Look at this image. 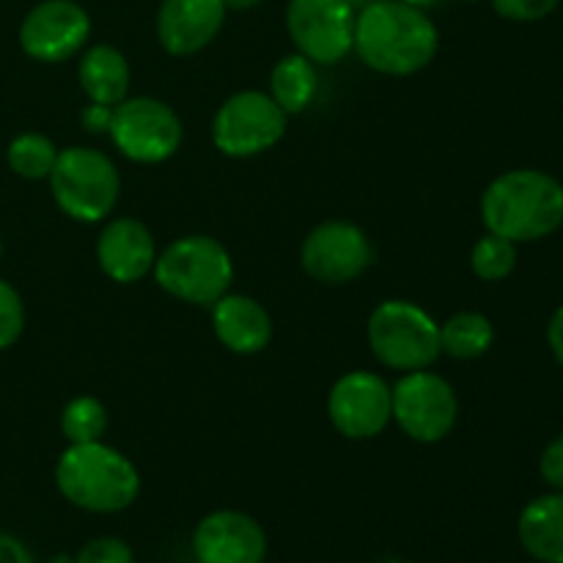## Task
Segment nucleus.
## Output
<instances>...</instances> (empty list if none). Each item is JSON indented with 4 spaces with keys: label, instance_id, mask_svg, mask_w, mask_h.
<instances>
[{
    "label": "nucleus",
    "instance_id": "nucleus-1",
    "mask_svg": "<svg viewBox=\"0 0 563 563\" xmlns=\"http://www.w3.org/2000/svg\"><path fill=\"white\" fill-rule=\"evenodd\" d=\"M352 49L368 69L407 77L432 64L440 33L423 9L405 0H372L357 11Z\"/></svg>",
    "mask_w": 563,
    "mask_h": 563
},
{
    "label": "nucleus",
    "instance_id": "nucleus-2",
    "mask_svg": "<svg viewBox=\"0 0 563 563\" xmlns=\"http://www.w3.org/2000/svg\"><path fill=\"white\" fill-rule=\"evenodd\" d=\"M482 220L515 245L544 240L563 225V185L544 170H506L484 190Z\"/></svg>",
    "mask_w": 563,
    "mask_h": 563
},
{
    "label": "nucleus",
    "instance_id": "nucleus-3",
    "mask_svg": "<svg viewBox=\"0 0 563 563\" xmlns=\"http://www.w3.org/2000/svg\"><path fill=\"white\" fill-rule=\"evenodd\" d=\"M55 487L75 509L88 515H119L141 495V473L113 445L75 443L58 456Z\"/></svg>",
    "mask_w": 563,
    "mask_h": 563
},
{
    "label": "nucleus",
    "instance_id": "nucleus-4",
    "mask_svg": "<svg viewBox=\"0 0 563 563\" xmlns=\"http://www.w3.org/2000/svg\"><path fill=\"white\" fill-rule=\"evenodd\" d=\"M152 275L176 300L212 308L231 289L234 258L214 236L187 234L157 253Z\"/></svg>",
    "mask_w": 563,
    "mask_h": 563
},
{
    "label": "nucleus",
    "instance_id": "nucleus-5",
    "mask_svg": "<svg viewBox=\"0 0 563 563\" xmlns=\"http://www.w3.org/2000/svg\"><path fill=\"white\" fill-rule=\"evenodd\" d=\"M47 181L60 212L77 223H102L121 196L119 168L91 146L60 148Z\"/></svg>",
    "mask_w": 563,
    "mask_h": 563
},
{
    "label": "nucleus",
    "instance_id": "nucleus-6",
    "mask_svg": "<svg viewBox=\"0 0 563 563\" xmlns=\"http://www.w3.org/2000/svg\"><path fill=\"white\" fill-rule=\"evenodd\" d=\"M368 346L383 366L394 372L429 368L440 350V324L410 300H385L368 317Z\"/></svg>",
    "mask_w": 563,
    "mask_h": 563
},
{
    "label": "nucleus",
    "instance_id": "nucleus-7",
    "mask_svg": "<svg viewBox=\"0 0 563 563\" xmlns=\"http://www.w3.org/2000/svg\"><path fill=\"white\" fill-rule=\"evenodd\" d=\"M108 135L126 159L157 165L179 152L185 130L176 110L163 99L126 97L113 108Z\"/></svg>",
    "mask_w": 563,
    "mask_h": 563
},
{
    "label": "nucleus",
    "instance_id": "nucleus-8",
    "mask_svg": "<svg viewBox=\"0 0 563 563\" xmlns=\"http://www.w3.org/2000/svg\"><path fill=\"white\" fill-rule=\"evenodd\" d=\"M394 394V421L410 440L423 445L449 438L460 418V399L454 385L440 374L421 372L401 374L390 388Z\"/></svg>",
    "mask_w": 563,
    "mask_h": 563
},
{
    "label": "nucleus",
    "instance_id": "nucleus-9",
    "mask_svg": "<svg viewBox=\"0 0 563 563\" xmlns=\"http://www.w3.org/2000/svg\"><path fill=\"white\" fill-rule=\"evenodd\" d=\"M289 115L264 91H236L220 104L212 121V141L225 157L247 159L278 146Z\"/></svg>",
    "mask_w": 563,
    "mask_h": 563
},
{
    "label": "nucleus",
    "instance_id": "nucleus-10",
    "mask_svg": "<svg viewBox=\"0 0 563 563\" xmlns=\"http://www.w3.org/2000/svg\"><path fill=\"white\" fill-rule=\"evenodd\" d=\"M355 16L350 0H289L286 5L295 49L317 66H333L352 53Z\"/></svg>",
    "mask_w": 563,
    "mask_h": 563
},
{
    "label": "nucleus",
    "instance_id": "nucleus-11",
    "mask_svg": "<svg viewBox=\"0 0 563 563\" xmlns=\"http://www.w3.org/2000/svg\"><path fill=\"white\" fill-rule=\"evenodd\" d=\"M374 262V247L366 231L346 220H324L308 231L300 247L306 275L328 286L350 284L361 278Z\"/></svg>",
    "mask_w": 563,
    "mask_h": 563
},
{
    "label": "nucleus",
    "instance_id": "nucleus-12",
    "mask_svg": "<svg viewBox=\"0 0 563 563\" xmlns=\"http://www.w3.org/2000/svg\"><path fill=\"white\" fill-rule=\"evenodd\" d=\"M328 416L335 432L346 440H372L394 421V394L390 385L374 372L344 374L335 379L328 396Z\"/></svg>",
    "mask_w": 563,
    "mask_h": 563
},
{
    "label": "nucleus",
    "instance_id": "nucleus-13",
    "mask_svg": "<svg viewBox=\"0 0 563 563\" xmlns=\"http://www.w3.org/2000/svg\"><path fill=\"white\" fill-rule=\"evenodd\" d=\"M91 16L75 0H42L20 25V47L38 64H60L86 49Z\"/></svg>",
    "mask_w": 563,
    "mask_h": 563
},
{
    "label": "nucleus",
    "instance_id": "nucleus-14",
    "mask_svg": "<svg viewBox=\"0 0 563 563\" xmlns=\"http://www.w3.org/2000/svg\"><path fill=\"white\" fill-rule=\"evenodd\" d=\"M267 533L245 511H209L192 531V555L198 563H264Z\"/></svg>",
    "mask_w": 563,
    "mask_h": 563
},
{
    "label": "nucleus",
    "instance_id": "nucleus-15",
    "mask_svg": "<svg viewBox=\"0 0 563 563\" xmlns=\"http://www.w3.org/2000/svg\"><path fill=\"white\" fill-rule=\"evenodd\" d=\"M99 269L115 284H137L157 262V245L146 223L137 218H115L104 223L97 240Z\"/></svg>",
    "mask_w": 563,
    "mask_h": 563
},
{
    "label": "nucleus",
    "instance_id": "nucleus-16",
    "mask_svg": "<svg viewBox=\"0 0 563 563\" xmlns=\"http://www.w3.org/2000/svg\"><path fill=\"white\" fill-rule=\"evenodd\" d=\"M223 0H163L157 38L165 53L196 55L214 42L225 22Z\"/></svg>",
    "mask_w": 563,
    "mask_h": 563
},
{
    "label": "nucleus",
    "instance_id": "nucleus-17",
    "mask_svg": "<svg viewBox=\"0 0 563 563\" xmlns=\"http://www.w3.org/2000/svg\"><path fill=\"white\" fill-rule=\"evenodd\" d=\"M212 330L234 355H258L273 341V319L251 295L225 291L212 306Z\"/></svg>",
    "mask_w": 563,
    "mask_h": 563
},
{
    "label": "nucleus",
    "instance_id": "nucleus-18",
    "mask_svg": "<svg viewBox=\"0 0 563 563\" xmlns=\"http://www.w3.org/2000/svg\"><path fill=\"white\" fill-rule=\"evenodd\" d=\"M522 550L539 563H563V493L539 495L517 520Z\"/></svg>",
    "mask_w": 563,
    "mask_h": 563
},
{
    "label": "nucleus",
    "instance_id": "nucleus-19",
    "mask_svg": "<svg viewBox=\"0 0 563 563\" xmlns=\"http://www.w3.org/2000/svg\"><path fill=\"white\" fill-rule=\"evenodd\" d=\"M77 80H80L88 102L115 108L126 99L132 71L121 49H115L113 44H93V47L82 49L80 64H77Z\"/></svg>",
    "mask_w": 563,
    "mask_h": 563
},
{
    "label": "nucleus",
    "instance_id": "nucleus-20",
    "mask_svg": "<svg viewBox=\"0 0 563 563\" xmlns=\"http://www.w3.org/2000/svg\"><path fill=\"white\" fill-rule=\"evenodd\" d=\"M319 91V71L306 55L291 53L269 71V97L286 115H297L313 102Z\"/></svg>",
    "mask_w": 563,
    "mask_h": 563
},
{
    "label": "nucleus",
    "instance_id": "nucleus-21",
    "mask_svg": "<svg viewBox=\"0 0 563 563\" xmlns=\"http://www.w3.org/2000/svg\"><path fill=\"white\" fill-rule=\"evenodd\" d=\"M495 344V328L484 313L460 311L440 324V350L456 361H476Z\"/></svg>",
    "mask_w": 563,
    "mask_h": 563
},
{
    "label": "nucleus",
    "instance_id": "nucleus-22",
    "mask_svg": "<svg viewBox=\"0 0 563 563\" xmlns=\"http://www.w3.org/2000/svg\"><path fill=\"white\" fill-rule=\"evenodd\" d=\"M60 148L42 132H22L5 148V163L20 179L42 181L49 179Z\"/></svg>",
    "mask_w": 563,
    "mask_h": 563
},
{
    "label": "nucleus",
    "instance_id": "nucleus-23",
    "mask_svg": "<svg viewBox=\"0 0 563 563\" xmlns=\"http://www.w3.org/2000/svg\"><path fill=\"white\" fill-rule=\"evenodd\" d=\"M108 429V407L97 396H75L60 412V432L75 443H97Z\"/></svg>",
    "mask_w": 563,
    "mask_h": 563
},
{
    "label": "nucleus",
    "instance_id": "nucleus-24",
    "mask_svg": "<svg viewBox=\"0 0 563 563\" xmlns=\"http://www.w3.org/2000/svg\"><path fill=\"white\" fill-rule=\"evenodd\" d=\"M517 267V245L506 236L487 234L473 245L471 251V269L476 273V278L487 280V284H498L506 280Z\"/></svg>",
    "mask_w": 563,
    "mask_h": 563
},
{
    "label": "nucleus",
    "instance_id": "nucleus-25",
    "mask_svg": "<svg viewBox=\"0 0 563 563\" xmlns=\"http://www.w3.org/2000/svg\"><path fill=\"white\" fill-rule=\"evenodd\" d=\"M25 330V306L9 280L0 278V352L11 350Z\"/></svg>",
    "mask_w": 563,
    "mask_h": 563
},
{
    "label": "nucleus",
    "instance_id": "nucleus-26",
    "mask_svg": "<svg viewBox=\"0 0 563 563\" xmlns=\"http://www.w3.org/2000/svg\"><path fill=\"white\" fill-rule=\"evenodd\" d=\"M75 563H135V553L124 539L97 537L77 550Z\"/></svg>",
    "mask_w": 563,
    "mask_h": 563
},
{
    "label": "nucleus",
    "instance_id": "nucleus-27",
    "mask_svg": "<svg viewBox=\"0 0 563 563\" xmlns=\"http://www.w3.org/2000/svg\"><path fill=\"white\" fill-rule=\"evenodd\" d=\"M561 0H493V9L511 22H539L559 9Z\"/></svg>",
    "mask_w": 563,
    "mask_h": 563
},
{
    "label": "nucleus",
    "instance_id": "nucleus-28",
    "mask_svg": "<svg viewBox=\"0 0 563 563\" xmlns=\"http://www.w3.org/2000/svg\"><path fill=\"white\" fill-rule=\"evenodd\" d=\"M539 473H542L548 487L563 493V434H559V438L542 451V456H539Z\"/></svg>",
    "mask_w": 563,
    "mask_h": 563
},
{
    "label": "nucleus",
    "instance_id": "nucleus-29",
    "mask_svg": "<svg viewBox=\"0 0 563 563\" xmlns=\"http://www.w3.org/2000/svg\"><path fill=\"white\" fill-rule=\"evenodd\" d=\"M0 563H36V559L20 539L0 531Z\"/></svg>",
    "mask_w": 563,
    "mask_h": 563
},
{
    "label": "nucleus",
    "instance_id": "nucleus-30",
    "mask_svg": "<svg viewBox=\"0 0 563 563\" xmlns=\"http://www.w3.org/2000/svg\"><path fill=\"white\" fill-rule=\"evenodd\" d=\"M80 119H82V124H86L88 132H108L110 119H113V108L91 102L86 110H82Z\"/></svg>",
    "mask_w": 563,
    "mask_h": 563
},
{
    "label": "nucleus",
    "instance_id": "nucleus-31",
    "mask_svg": "<svg viewBox=\"0 0 563 563\" xmlns=\"http://www.w3.org/2000/svg\"><path fill=\"white\" fill-rule=\"evenodd\" d=\"M548 344H550V350H553L555 361H559L561 366H563V306L553 313V317H550Z\"/></svg>",
    "mask_w": 563,
    "mask_h": 563
},
{
    "label": "nucleus",
    "instance_id": "nucleus-32",
    "mask_svg": "<svg viewBox=\"0 0 563 563\" xmlns=\"http://www.w3.org/2000/svg\"><path fill=\"white\" fill-rule=\"evenodd\" d=\"M264 0H223L225 11H251L256 5H262Z\"/></svg>",
    "mask_w": 563,
    "mask_h": 563
},
{
    "label": "nucleus",
    "instance_id": "nucleus-33",
    "mask_svg": "<svg viewBox=\"0 0 563 563\" xmlns=\"http://www.w3.org/2000/svg\"><path fill=\"white\" fill-rule=\"evenodd\" d=\"M405 3H410V5H416V9H432V5H438L440 0H405Z\"/></svg>",
    "mask_w": 563,
    "mask_h": 563
},
{
    "label": "nucleus",
    "instance_id": "nucleus-34",
    "mask_svg": "<svg viewBox=\"0 0 563 563\" xmlns=\"http://www.w3.org/2000/svg\"><path fill=\"white\" fill-rule=\"evenodd\" d=\"M47 563H75V555H69V553H58V555H53V559H49Z\"/></svg>",
    "mask_w": 563,
    "mask_h": 563
},
{
    "label": "nucleus",
    "instance_id": "nucleus-35",
    "mask_svg": "<svg viewBox=\"0 0 563 563\" xmlns=\"http://www.w3.org/2000/svg\"><path fill=\"white\" fill-rule=\"evenodd\" d=\"M0 256H3V240H0Z\"/></svg>",
    "mask_w": 563,
    "mask_h": 563
},
{
    "label": "nucleus",
    "instance_id": "nucleus-36",
    "mask_svg": "<svg viewBox=\"0 0 563 563\" xmlns=\"http://www.w3.org/2000/svg\"><path fill=\"white\" fill-rule=\"evenodd\" d=\"M467 3H478V0H467Z\"/></svg>",
    "mask_w": 563,
    "mask_h": 563
}]
</instances>
